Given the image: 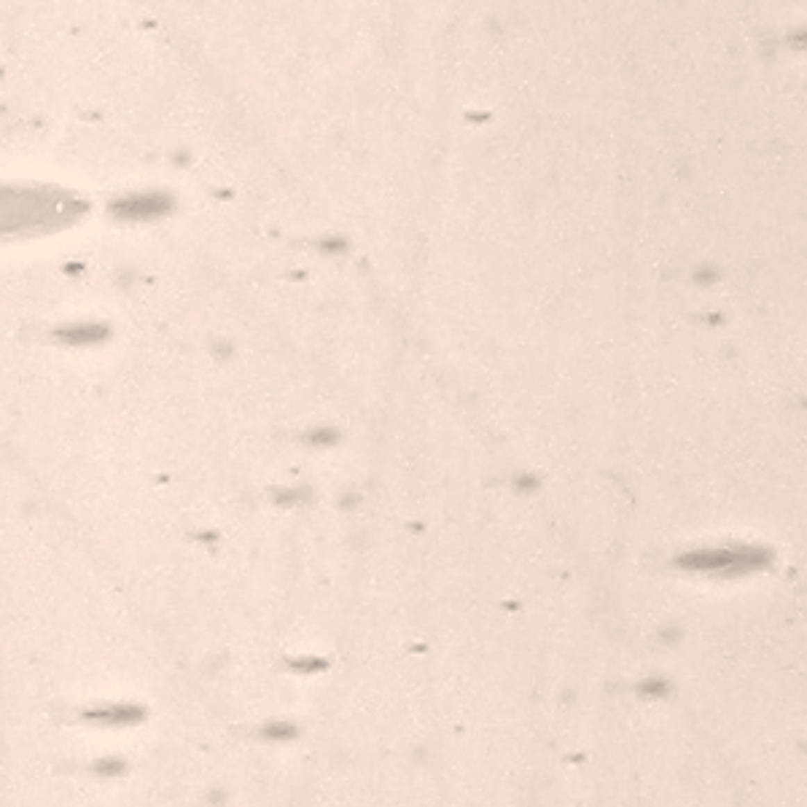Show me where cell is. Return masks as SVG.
<instances>
[{
  "instance_id": "7a4b0ae2",
  "label": "cell",
  "mask_w": 807,
  "mask_h": 807,
  "mask_svg": "<svg viewBox=\"0 0 807 807\" xmlns=\"http://www.w3.org/2000/svg\"><path fill=\"white\" fill-rule=\"evenodd\" d=\"M63 342L67 344H92V342L103 340L106 337V328L100 326H81V328H67V331H60L57 334Z\"/></svg>"
},
{
  "instance_id": "6da1fadb",
  "label": "cell",
  "mask_w": 807,
  "mask_h": 807,
  "mask_svg": "<svg viewBox=\"0 0 807 807\" xmlns=\"http://www.w3.org/2000/svg\"><path fill=\"white\" fill-rule=\"evenodd\" d=\"M92 722L100 724H129L140 719V710L138 708H129V705H116V708H100V710H92L89 713Z\"/></svg>"
}]
</instances>
